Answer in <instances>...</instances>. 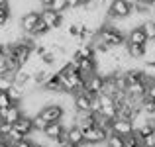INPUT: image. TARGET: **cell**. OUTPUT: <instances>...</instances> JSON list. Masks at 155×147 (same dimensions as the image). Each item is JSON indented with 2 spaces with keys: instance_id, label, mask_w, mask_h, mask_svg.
Segmentation results:
<instances>
[{
  "instance_id": "7",
  "label": "cell",
  "mask_w": 155,
  "mask_h": 147,
  "mask_svg": "<svg viewBox=\"0 0 155 147\" xmlns=\"http://www.w3.org/2000/svg\"><path fill=\"white\" fill-rule=\"evenodd\" d=\"M39 20H41L39 10H28V12H24V14L20 16V28H22L24 34H30V31L35 28V24H38Z\"/></svg>"
},
{
  "instance_id": "33",
  "label": "cell",
  "mask_w": 155,
  "mask_h": 147,
  "mask_svg": "<svg viewBox=\"0 0 155 147\" xmlns=\"http://www.w3.org/2000/svg\"><path fill=\"white\" fill-rule=\"evenodd\" d=\"M63 147H77V145H71V143H67V145H63Z\"/></svg>"
},
{
  "instance_id": "10",
  "label": "cell",
  "mask_w": 155,
  "mask_h": 147,
  "mask_svg": "<svg viewBox=\"0 0 155 147\" xmlns=\"http://www.w3.org/2000/svg\"><path fill=\"white\" fill-rule=\"evenodd\" d=\"M65 129H67V128L63 126V122H49L47 128L43 129V136H45L49 141H57L65 133Z\"/></svg>"
},
{
  "instance_id": "34",
  "label": "cell",
  "mask_w": 155,
  "mask_h": 147,
  "mask_svg": "<svg viewBox=\"0 0 155 147\" xmlns=\"http://www.w3.org/2000/svg\"><path fill=\"white\" fill-rule=\"evenodd\" d=\"M34 147H49V145H34Z\"/></svg>"
},
{
  "instance_id": "19",
  "label": "cell",
  "mask_w": 155,
  "mask_h": 147,
  "mask_svg": "<svg viewBox=\"0 0 155 147\" xmlns=\"http://www.w3.org/2000/svg\"><path fill=\"white\" fill-rule=\"evenodd\" d=\"M141 28H143L147 39H155V18H147L143 24H141Z\"/></svg>"
},
{
  "instance_id": "17",
  "label": "cell",
  "mask_w": 155,
  "mask_h": 147,
  "mask_svg": "<svg viewBox=\"0 0 155 147\" xmlns=\"http://www.w3.org/2000/svg\"><path fill=\"white\" fill-rule=\"evenodd\" d=\"M49 31H51V30H49V28H47V24L43 22V20H39V22L35 24V28H34V30L30 31V34L34 35L35 39H41L43 35H47V34H49Z\"/></svg>"
},
{
  "instance_id": "20",
  "label": "cell",
  "mask_w": 155,
  "mask_h": 147,
  "mask_svg": "<svg viewBox=\"0 0 155 147\" xmlns=\"http://www.w3.org/2000/svg\"><path fill=\"white\" fill-rule=\"evenodd\" d=\"M6 137H8V141H10L12 145H16V143H18V141L26 139V136H24V133L20 132V129H16L14 126H12V128H10V132L6 133Z\"/></svg>"
},
{
  "instance_id": "21",
  "label": "cell",
  "mask_w": 155,
  "mask_h": 147,
  "mask_svg": "<svg viewBox=\"0 0 155 147\" xmlns=\"http://www.w3.org/2000/svg\"><path fill=\"white\" fill-rule=\"evenodd\" d=\"M12 18H14V14H12L10 6H0V28H4Z\"/></svg>"
},
{
  "instance_id": "25",
  "label": "cell",
  "mask_w": 155,
  "mask_h": 147,
  "mask_svg": "<svg viewBox=\"0 0 155 147\" xmlns=\"http://www.w3.org/2000/svg\"><path fill=\"white\" fill-rule=\"evenodd\" d=\"M31 120H34V129H35V132H43V129L47 128V124H49L47 120H43L41 114H35Z\"/></svg>"
},
{
  "instance_id": "9",
  "label": "cell",
  "mask_w": 155,
  "mask_h": 147,
  "mask_svg": "<svg viewBox=\"0 0 155 147\" xmlns=\"http://www.w3.org/2000/svg\"><path fill=\"white\" fill-rule=\"evenodd\" d=\"M92 94H88L87 90H79L73 94V100H75V110H79V112H87V110H91V102H92Z\"/></svg>"
},
{
  "instance_id": "14",
  "label": "cell",
  "mask_w": 155,
  "mask_h": 147,
  "mask_svg": "<svg viewBox=\"0 0 155 147\" xmlns=\"http://www.w3.org/2000/svg\"><path fill=\"white\" fill-rule=\"evenodd\" d=\"M140 69H141V75H143V79L147 83L155 80V59H145Z\"/></svg>"
},
{
  "instance_id": "22",
  "label": "cell",
  "mask_w": 155,
  "mask_h": 147,
  "mask_svg": "<svg viewBox=\"0 0 155 147\" xmlns=\"http://www.w3.org/2000/svg\"><path fill=\"white\" fill-rule=\"evenodd\" d=\"M124 147H143V143H141V137L134 132L132 136L124 137Z\"/></svg>"
},
{
  "instance_id": "31",
  "label": "cell",
  "mask_w": 155,
  "mask_h": 147,
  "mask_svg": "<svg viewBox=\"0 0 155 147\" xmlns=\"http://www.w3.org/2000/svg\"><path fill=\"white\" fill-rule=\"evenodd\" d=\"M38 2L41 4V8H47V6L51 4V0H38Z\"/></svg>"
},
{
  "instance_id": "6",
  "label": "cell",
  "mask_w": 155,
  "mask_h": 147,
  "mask_svg": "<svg viewBox=\"0 0 155 147\" xmlns=\"http://www.w3.org/2000/svg\"><path fill=\"white\" fill-rule=\"evenodd\" d=\"M41 20L47 24V28L49 30H61V26H63V14H59V12L51 10V8H41Z\"/></svg>"
},
{
  "instance_id": "29",
  "label": "cell",
  "mask_w": 155,
  "mask_h": 147,
  "mask_svg": "<svg viewBox=\"0 0 155 147\" xmlns=\"http://www.w3.org/2000/svg\"><path fill=\"white\" fill-rule=\"evenodd\" d=\"M14 147H34V141L30 139V137H26V139H22V141H18Z\"/></svg>"
},
{
  "instance_id": "5",
  "label": "cell",
  "mask_w": 155,
  "mask_h": 147,
  "mask_svg": "<svg viewBox=\"0 0 155 147\" xmlns=\"http://www.w3.org/2000/svg\"><path fill=\"white\" fill-rule=\"evenodd\" d=\"M39 114H41L43 120H47V122H61V118H63V114H65V108L59 102H49V104H45L39 110Z\"/></svg>"
},
{
  "instance_id": "15",
  "label": "cell",
  "mask_w": 155,
  "mask_h": 147,
  "mask_svg": "<svg viewBox=\"0 0 155 147\" xmlns=\"http://www.w3.org/2000/svg\"><path fill=\"white\" fill-rule=\"evenodd\" d=\"M126 49H128V55L132 59L140 61L145 59V45H140V43H126Z\"/></svg>"
},
{
  "instance_id": "12",
  "label": "cell",
  "mask_w": 155,
  "mask_h": 147,
  "mask_svg": "<svg viewBox=\"0 0 155 147\" xmlns=\"http://www.w3.org/2000/svg\"><path fill=\"white\" fill-rule=\"evenodd\" d=\"M147 41L149 39H147V35H145V31H143L141 26L134 28V30H130L128 34H126V43H140V45H145Z\"/></svg>"
},
{
  "instance_id": "24",
  "label": "cell",
  "mask_w": 155,
  "mask_h": 147,
  "mask_svg": "<svg viewBox=\"0 0 155 147\" xmlns=\"http://www.w3.org/2000/svg\"><path fill=\"white\" fill-rule=\"evenodd\" d=\"M14 84V77L12 75H0V90L2 92H8Z\"/></svg>"
},
{
  "instance_id": "35",
  "label": "cell",
  "mask_w": 155,
  "mask_h": 147,
  "mask_svg": "<svg viewBox=\"0 0 155 147\" xmlns=\"http://www.w3.org/2000/svg\"><path fill=\"white\" fill-rule=\"evenodd\" d=\"M0 92H2V90H0Z\"/></svg>"
},
{
  "instance_id": "8",
  "label": "cell",
  "mask_w": 155,
  "mask_h": 147,
  "mask_svg": "<svg viewBox=\"0 0 155 147\" xmlns=\"http://www.w3.org/2000/svg\"><path fill=\"white\" fill-rule=\"evenodd\" d=\"M0 116H2V120L6 122V124L14 126L16 122H18L20 118L24 116V110H22V106H20V104H12L10 108H6V110H0Z\"/></svg>"
},
{
  "instance_id": "30",
  "label": "cell",
  "mask_w": 155,
  "mask_h": 147,
  "mask_svg": "<svg viewBox=\"0 0 155 147\" xmlns=\"http://www.w3.org/2000/svg\"><path fill=\"white\" fill-rule=\"evenodd\" d=\"M84 2H87V0H67L69 8H79V6H83Z\"/></svg>"
},
{
  "instance_id": "28",
  "label": "cell",
  "mask_w": 155,
  "mask_h": 147,
  "mask_svg": "<svg viewBox=\"0 0 155 147\" xmlns=\"http://www.w3.org/2000/svg\"><path fill=\"white\" fill-rule=\"evenodd\" d=\"M0 75H12L10 65H8V59H6V57H2V59H0ZM12 77H14V75H12Z\"/></svg>"
},
{
  "instance_id": "1",
  "label": "cell",
  "mask_w": 155,
  "mask_h": 147,
  "mask_svg": "<svg viewBox=\"0 0 155 147\" xmlns=\"http://www.w3.org/2000/svg\"><path fill=\"white\" fill-rule=\"evenodd\" d=\"M134 12V4L130 0H110V6L106 8V22L124 20Z\"/></svg>"
},
{
  "instance_id": "16",
  "label": "cell",
  "mask_w": 155,
  "mask_h": 147,
  "mask_svg": "<svg viewBox=\"0 0 155 147\" xmlns=\"http://www.w3.org/2000/svg\"><path fill=\"white\" fill-rule=\"evenodd\" d=\"M8 96L12 98L14 104H20V102L24 100V96H26V90H24L22 87H18V84H12V88L8 90Z\"/></svg>"
},
{
  "instance_id": "27",
  "label": "cell",
  "mask_w": 155,
  "mask_h": 147,
  "mask_svg": "<svg viewBox=\"0 0 155 147\" xmlns=\"http://www.w3.org/2000/svg\"><path fill=\"white\" fill-rule=\"evenodd\" d=\"M145 100H153L155 102V80L147 83V87H145Z\"/></svg>"
},
{
  "instance_id": "23",
  "label": "cell",
  "mask_w": 155,
  "mask_h": 147,
  "mask_svg": "<svg viewBox=\"0 0 155 147\" xmlns=\"http://www.w3.org/2000/svg\"><path fill=\"white\" fill-rule=\"evenodd\" d=\"M47 8L59 12V14H65V12L69 10V4H67V0H51V4H49Z\"/></svg>"
},
{
  "instance_id": "4",
  "label": "cell",
  "mask_w": 155,
  "mask_h": 147,
  "mask_svg": "<svg viewBox=\"0 0 155 147\" xmlns=\"http://www.w3.org/2000/svg\"><path fill=\"white\" fill-rule=\"evenodd\" d=\"M110 132L118 133V136H122V137H128V136L134 133V124H132V120H128V118L116 116L112 122H110Z\"/></svg>"
},
{
  "instance_id": "32",
  "label": "cell",
  "mask_w": 155,
  "mask_h": 147,
  "mask_svg": "<svg viewBox=\"0 0 155 147\" xmlns=\"http://www.w3.org/2000/svg\"><path fill=\"white\" fill-rule=\"evenodd\" d=\"M0 6H10V0H0Z\"/></svg>"
},
{
  "instance_id": "26",
  "label": "cell",
  "mask_w": 155,
  "mask_h": 147,
  "mask_svg": "<svg viewBox=\"0 0 155 147\" xmlns=\"http://www.w3.org/2000/svg\"><path fill=\"white\" fill-rule=\"evenodd\" d=\"M12 104H14V102H12V98L8 96V92H0V110L10 108Z\"/></svg>"
},
{
  "instance_id": "3",
  "label": "cell",
  "mask_w": 155,
  "mask_h": 147,
  "mask_svg": "<svg viewBox=\"0 0 155 147\" xmlns=\"http://www.w3.org/2000/svg\"><path fill=\"white\" fill-rule=\"evenodd\" d=\"M84 141L87 143H92V145H102L108 137V129L100 128V126H91V128H84Z\"/></svg>"
},
{
  "instance_id": "11",
  "label": "cell",
  "mask_w": 155,
  "mask_h": 147,
  "mask_svg": "<svg viewBox=\"0 0 155 147\" xmlns=\"http://www.w3.org/2000/svg\"><path fill=\"white\" fill-rule=\"evenodd\" d=\"M65 136H67V141L71 145H77V147H81L84 143V132H83V128H79V126H71V128H67V132H65Z\"/></svg>"
},
{
  "instance_id": "18",
  "label": "cell",
  "mask_w": 155,
  "mask_h": 147,
  "mask_svg": "<svg viewBox=\"0 0 155 147\" xmlns=\"http://www.w3.org/2000/svg\"><path fill=\"white\" fill-rule=\"evenodd\" d=\"M104 145L106 147H124V137L114 133V132H110L108 137H106V141H104Z\"/></svg>"
},
{
  "instance_id": "13",
  "label": "cell",
  "mask_w": 155,
  "mask_h": 147,
  "mask_svg": "<svg viewBox=\"0 0 155 147\" xmlns=\"http://www.w3.org/2000/svg\"><path fill=\"white\" fill-rule=\"evenodd\" d=\"M14 128L20 129V132H22L26 137H30L31 133L35 132V129H34V120H31V116H26V114H24V116L14 124Z\"/></svg>"
},
{
  "instance_id": "2",
  "label": "cell",
  "mask_w": 155,
  "mask_h": 147,
  "mask_svg": "<svg viewBox=\"0 0 155 147\" xmlns=\"http://www.w3.org/2000/svg\"><path fill=\"white\" fill-rule=\"evenodd\" d=\"M104 83H106V79L100 73H92V75L84 77V88L83 90H87L88 94H92V96H98L100 92L104 90Z\"/></svg>"
}]
</instances>
